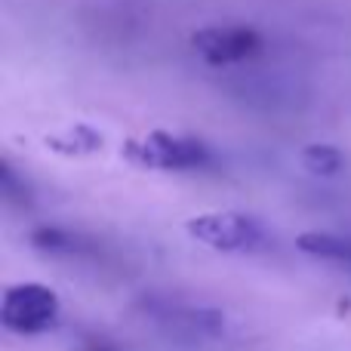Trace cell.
<instances>
[{
	"label": "cell",
	"mask_w": 351,
	"mask_h": 351,
	"mask_svg": "<svg viewBox=\"0 0 351 351\" xmlns=\"http://www.w3.org/2000/svg\"><path fill=\"white\" fill-rule=\"evenodd\" d=\"M121 154L136 167L164 173L204 170L213 164V152L204 139L188 133H170V130H152L145 136H133L123 142Z\"/></svg>",
	"instance_id": "1"
},
{
	"label": "cell",
	"mask_w": 351,
	"mask_h": 351,
	"mask_svg": "<svg viewBox=\"0 0 351 351\" xmlns=\"http://www.w3.org/2000/svg\"><path fill=\"white\" fill-rule=\"evenodd\" d=\"M59 293L43 284H12L3 290V305H0V324L10 333L19 336H37L47 333L59 321Z\"/></svg>",
	"instance_id": "2"
},
{
	"label": "cell",
	"mask_w": 351,
	"mask_h": 351,
	"mask_svg": "<svg viewBox=\"0 0 351 351\" xmlns=\"http://www.w3.org/2000/svg\"><path fill=\"white\" fill-rule=\"evenodd\" d=\"M145 317L160 327L167 336L182 342H206L219 339L225 330V315L206 305H188L179 299H164V296H148L142 302Z\"/></svg>",
	"instance_id": "3"
},
{
	"label": "cell",
	"mask_w": 351,
	"mask_h": 351,
	"mask_svg": "<svg viewBox=\"0 0 351 351\" xmlns=\"http://www.w3.org/2000/svg\"><path fill=\"white\" fill-rule=\"evenodd\" d=\"M185 231L219 253H253L268 241V231L247 213H204L188 219Z\"/></svg>",
	"instance_id": "4"
},
{
	"label": "cell",
	"mask_w": 351,
	"mask_h": 351,
	"mask_svg": "<svg viewBox=\"0 0 351 351\" xmlns=\"http://www.w3.org/2000/svg\"><path fill=\"white\" fill-rule=\"evenodd\" d=\"M191 49L213 68L241 65V62L259 59L265 49V37L247 25H213V28H200L191 37Z\"/></svg>",
	"instance_id": "5"
},
{
	"label": "cell",
	"mask_w": 351,
	"mask_h": 351,
	"mask_svg": "<svg viewBox=\"0 0 351 351\" xmlns=\"http://www.w3.org/2000/svg\"><path fill=\"white\" fill-rule=\"evenodd\" d=\"M28 241L34 250L49 253V256H90V253H96V243H93L86 234H77V231H68V228H56V225L34 228L28 234Z\"/></svg>",
	"instance_id": "6"
},
{
	"label": "cell",
	"mask_w": 351,
	"mask_h": 351,
	"mask_svg": "<svg viewBox=\"0 0 351 351\" xmlns=\"http://www.w3.org/2000/svg\"><path fill=\"white\" fill-rule=\"evenodd\" d=\"M43 145H47L49 152L62 154V158H84V154L99 152V148L105 145V139L99 130L86 127V123H74V127L62 130V133H49L47 139H43Z\"/></svg>",
	"instance_id": "7"
},
{
	"label": "cell",
	"mask_w": 351,
	"mask_h": 351,
	"mask_svg": "<svg viewBox=\"0 0 351 351\" xmlns=\"http://www.w3.org/2000/svg\"><path fill=\"white\" fill-rule=\"evenodd\" d=\"M296 247L315 259L342 262L351 265V234H333V231H302L296 237Z\"/></svg>",
	"instance_id": "8"
},
{
	"label": "cell",
	"mask_w": 351,
	"mask_h": 351,
	"mask_svg": "<svg viewBox=\"0 0 351 351\" xmlns=\"http://www.w3.org/2000/svg\"><path fill=\"white\" fill-rule=\"evenodd\" d=\"M299 160H302V167L308 170L311 176H336L346 167V154L339 152L336 145H324V142H317V145H305L302 154H299Z\"/></svg>",
	"instance_id": "9"
},
{
	"label": "cell",
	"mask_w": 351,
	"mask_h": 351,
	"mask_svg": "<svg viewBox=\"0 0 351 351\" xmlns=\"http://www.w3.org/2000/svg\"><path fill=\"white\" fill-rule=\"evenodd\" d=\"M0 191H3V200L10 206H31V191L28 185H25V179H19L16 170H12L10 160H3V167H0Z\"/></svg>",
	"instance_id": "10"
},
{
	"label": "cell",
	"mask_w": 351,
	"mask_h": 351,
	"mask_svg": "<svg viewBox=\"0 0 351 351\" xmlns=\"http://www.w3.org/2000/svg\"><path fill=\"white\" fill-rule=\"evenodd\" d=\"M77 351H117V348L111 346L108 339H102V336H86Z\"/></svg>",
	"instance_id": "11"
}]
</instances>
